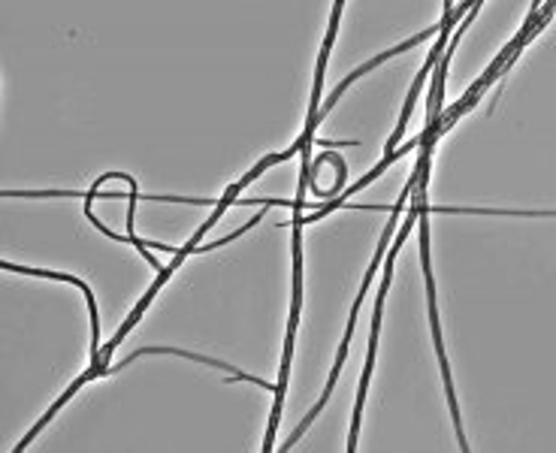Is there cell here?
Segmentation results:
<instances>
[{
    "mask_svg": "<svg viewBox=\"0 0 556 453\" xmlns=\"http://www.w3.org/2000/svg\"><path fill=\"white\" fill-rule=\"evenodd\" d=\"M7 273H18V275H37V278H55V281H70V285H76V288L85 290V300H88V309H91V342H94V354H91V369L100 363V317H98V305H94V293L91 288L79 281L76 275H64V273H46V269H28V266H13V263H0Z\"/></svg>",
    "mask_w": 556,
    "mask_h": 453,
    "instance_id": "obj_2",
    "label": "cell"
},
{
    "mask_svg": "<svg viewBox=\"0 0 556 453\" xmlns=\"http://www.w3.org/2000/svg\"><path fill=\"white\" fill-rule=\"evenodd\" d=\"M417 224V206L412 203V212H408V221L405 227L400 230V239L393 242V251H388V261H384V281H381V290H378L376 300V317H372V339H369V357H366V372H363L361 381V393H357V408H354V417H351V436H348V453L357 451V429H361V414H363V402H366V387H369V378H372V360H376V348H378V330H381V305H384V297H388L390 281H393V261H396V251L405 242V236L412 234V227Z\"/></svg>",
    "mask_w": 556,
    "mask_h": 453,
    "instance_id": "obj_1",
    "label": "cell"
}]
</instances>
